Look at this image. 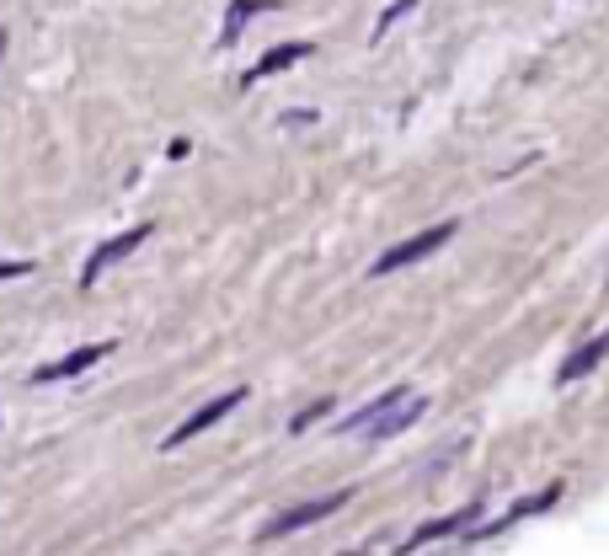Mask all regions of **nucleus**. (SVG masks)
Instances as JSON below:
<instances>
[{"mask_svg": "<svg viewBox=\"0 0 609 556\" xmlns=\"http://www.w3.org/2000/svg\"><path fill=\"white\" fill-rule=\"evenodd\" d=\"M241 401H246V385H236V391H225V396H214L209 407H198L193 417H187V423H177V428H171V434H166V450H177V444H187V439H198L203 428H214V423H220L225 412H236Z\"/></svg>", "mask_w": 609, "mask_h": 556, "instance_id": "3", "label": "nucleus"}, {"mask_svg": "<svg viewBox=\"0 0 609 556\" xmlns=\"http://www.w3.org/2000/svg\"><path fill=\"white\" fill-rule=\"evenodd\" d=\"M38 273V262H0V284L6 278H33Z\"/></svg>", "mask_w": 609, "mask_h": 556, "instance_id": "15", "label": "nucleus"}, {"mask_svg": "<svg viewBox=\"0 0 609 556\" xmlns=\"http://www.w3.org/2000/svg\"><path fill=\"white\" fill-rule=\"evenodd\" d=\"M412 6H417V0H390V6L380 11V22H374V38H385V33H390V27H396V22H401V17H406V11H412Z\"/></svg>", "mask_w": 609, "mask_h": 556, "instance_id": "13", "label": "nucleus"}, {"mask_svg": "<svg viewBox=\"0 0 609 556\" xmlns=\"http://www.w3.org/2000/svg\"><path fill=\"white\" fill-rule=\"evenodd\" d=\"M561 498V487H545V492H535V498H524V503H513L508 508V514L503 519H497V524H487V530H481V535H497V530H508V524H519V519H529V514H540V508H551Z\"/></svg>", "mask_w": 609, "mask_h": 556, "instance_id": "11", "label": "nucleus"}, {"mask_svg": "<svg viewBox=\"0 0 609 556\" xmlns=\"http://www.w3.org/2000/svg\"><path fill=\"white\" fill-rule=\"evenodd\" d=\"M150 236H155V225H150V220H139V225H129V230H123V236H107V241L97 246V252L86 257V268H81V289H97V278H102L107 268H113L118 257H129L134 246H145Z\"/></svg>", "mask_w": 609, "mask_h": 556, "instance_id": "2", "label": "nucleus"}, {"mask_svg": "<svg viewBox=\"0 0 609 556\" xmlns=\"http://www.w3.org/2000/svg\"><path fill=\"white\" fill-rule=\"evenodd\" d=\"M326 412H332V401H316V407H305V412H300V417H294V423H289V428H294V434H305V428H310V423H316V417H326Z\"/></svg>", "mask_w": 609, "mask_h": 556, "instance_id": "14", "label": "nucleus"}, {"mask_svg": "<svg viewBox=\"0 0 609 556\" xmlns=\"http://www.w3.org/2000/svg\"><path fill=\"white\" fill-rule=\"evenodd\" d=\"M113 348H118V343H86V348H75V353H65V359H54V364H38V369H33V385H59V380L86 375V369L102 364Z\"/></svg>", "mask_w": 609, "mask_h": 556, "instance_id": "4", "label": "nucleus"}, {"mask_svg": "<svg viewBox=\"0 0 609 556\" xmlns=\"http://www.w3.org/2000/svg\"><path fill=\"white\" fill-rule=\"evenodd\" d=\"M423 412H428V401H423V396H412V401H406L401 412H390L380 428H369L364 439H390V434H401V428H412V423H417V417H423Z\"/></svg>", "mask_w": 609, "mask_h": 556, "instance_id": "12", "label": "nucleus"}, {"mask_svg": "<svg viewBox=\"0 0 609 556\" xmlns=\"http://www.w3.org/2000/svg\"><path fill=\"white\" fill-rule=\"evenodd\" d=\"M476 519H481V503L455 508V514H444V519H428V524H417V530L401 540V551H417V546H433V540H444V535H460V530H471Z\"/></svg>", "mask_w": 609, "mask_h": 556, "instance_id": "7", "label": "nucleus"}, {"mask_svg": "<svg viewBox=\"0 0 609 556\" xmlns=\"http://www.w3.org/2000/svg\"><path fill=\"white\" fill-rule=\"evenodd\" d=\"M316 54V43H278V49H268L257 59L252 70H241V86H257V81H268V75H278V70H289V65H300V59H310Z\"/></svg>", "mask_w": 609, "mask_h": 556, "instance_id": "8", "label": "nucleus"}, {"mask_svg": "<svg viewBox=\"0 0 609 556\" xmlns=\"http://www.w3.org/2000/svg\"><path fill=\"white\" fill-rule=\"evenodd\" d=\"M406 401H412V385H390L385 396H374L369 407H358V412L348 417V423H337V434H369V428H380L390 412H401Z\"/></svg>", "mask_w": 609, "mask_h": 556, "instance_id": "5", "label": "nucleus"}, {"mask_svg": "<svg viewBox=\"0 0 609 556\" xmlns=\"http://www.w3.org/2000/svg\"><path fill=\"white\" fill-rule=\"evenodd\" d=\"M0 59H6V27H0Z\"/></svg>", "mask_w": 609, "mask_h": 556, "instance_id": "16", "label": "nucleus"}, {"mask_svg": "<svg viewBox=\"0 0 609 556\" xmlns=\"http://www.w3.org/2000/svg\"><path fill=\"white\" fill-rule=\"evenodd\" d=\"M604 353H609V332H599V337H593V343H583V348H577L572 353V359L567 364H561V385H572V380H583V375H593V369H599L604 364Z\"/></svg>", "mask_w": 609, "mask_h": 556, "instance_id": "9", "label": "nucleus"}, {"mask_svg": "<svg viewBox=\"0 0 609 556\" xmlns=\"http://www.w3.org/2000/svg\"><path fill=\"white\" fill-rule=\"evenodd\" d=\"M449 236H455V220L428 225V230H417V236H406L401 246H390L385 257H374V278H385V273H396V268H412V262L433 257L439 246H449Z\"/></svg>", "mask_w": 609, "mask_h": 556, "instance_id": "1", "label": "nucleus"}, {"mask_svg": "<svg viewBox=\"0 0 609 556\" xmlns=\"http://www.w3.org/2000/svg\"><path fill=\"white\" fill-rule=\"evenodd\" d=\"M348 498H353V492H332V498L300 503V508H289V514H278V519H273L262 535H268V540H278V535H294V530H305V524H316V519H332V514H337V508L348 503Z\"/></svg>", "mask_w": 609, "mask_h": 556, "instance_id": "6", "label": "nucleus"}, {"mask_svg": "<svg viewBox=\"0 0 609 556\" xmlns=\"http://www.w3.org/2000/svg\"><path fill=\"white\" fill-rule=\"evenodd\" d=\"M284 0H230V11H225V27H220V43H236L241 38V27L262 17V11H278Z\"/></svg>", "mask_w": 609, "mask_h": 556, "instance_id": "10", "label": "nucleus"}]
</instances>
